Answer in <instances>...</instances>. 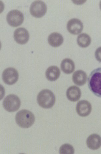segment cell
<instances>
[{"mask_svg":"<svg viewBox=\"0 0 101 154\" xmlns=\"http://www.w3.org/2000/svg\"><path fill=\"white\" fill-rule=\"evenodd\" d=\"M88 82L89 89L95 95L101 97V67L92 71Z\"/></svg>","mask_w":101,"mask_h":154,"instance_id":"cell-1","label":"cell"},{"mask_svg":"<svg viewBox=\"0 0 101 154\" xmlns=\"http://www.w3.org/2000/svg\"><path fill=\"white\" fill-rule=\"evenodd\" d=\"M16 120L17 124L20 127L27 128L33 125L35 121V117L31 111L22 109L16 114Z\"/></svg>","mask_w":101,"mask_h":154,"instance_id":"cell-2","label":"cell"},{"mask_svg":"<svg viewBox=\"0 0 101 154\" xmlns=\"http://www.w3.org/2000/svg\"><path fill=\"white\" fill-rule=\"evenodd\" d=\"M55 97L51 91L45 89L41 91L38 94L37 101L41 107L45 109L51 108L55 103Z\"/></svg>","mask_w":101,"mask_h":154,"instance_id":"cell-3","label":"cell"},{"mask_svg":"<svg viewBox=\"0 0 101 154\" xmlns=\"http://www.w3.org/2000/svg\"><path fill=\"white\" fill-rule=\"evenodd\" d=\"M21 101L16 95H9L4 99L3 102L4 108L8 112H16L19 109L21 106Z\"/></svg>","mask_w":101,"mask_h":154,"instance_id":"cell-4","label":"cell"},{"mask_svg":"<svg viewBox=\"0 0 101 154\" xmlns=\"http://www.w3.org/2000/svg\"><path fill=\"white\" fill-rule=\"evenodd\" d=\"M47 9L45 3L41 1H36L32 3L30 8V12L33 16L40 18L46 14Z\"/></svg>","mask_w":101,"mask_h":154,"instance_id":"cell-5","label":"cell"},{"mask_svg":"<svg viewBox=\"0 0 101 154\" xmlns=\"http://www.w3.org/2000/svg\"><path fill=\"white\" fill-rule=\"evenodd\" d=\"M7 20L9 24L13 27L21 25L24 20L23 14L18 10H13L7 14Z\"/></svg>","mask_w":101,"mask_h":154,"instance_id":"cell-6","label":"cell"},{"mask_svg":"<svg viewBox=\"0 0 101 154\" xmlns=\"http://www.w3.org/2000/svg\"><path fill=\"white\" fill-rule=\"evenodd\" d=\"M2 78L5 84L9 85H13L18 80L19 73L14 68H8L3 72Z\"/></svg>","mask_w":101,"mask_h":154,"instance_id":"cell-7","label":"cell"},{"mask_svg":"<svg viewBox=\"0 0 101 154\" xmlns=\"http://www.w3.org/2000/svg\"><path fill=\"white\" fill-rule=\"evenodd\" d=\"M76 110L77 113L80 116L87 117L91 113L92 106L91 103L87 100H81L77 103Z\"/></svg>","mask_w":101,"mask_h":154,"instance_id":"cell-8","label":"cell"},{"mask_svg":"<svg viewBox=\"0 0 101 154\" xmlns=\"http://www.w3.org/2000/svg\"><path fill=\"white\" fill-rule=\"evenodd\" d=\"M84 26L81 20L76 18L71 19L68 22L67 28L68 31L73 35L81 33Z\"/></svg>","mask_w":101,"mask_h":154,"instance_id":"cell-9","label":"cell"},{"mask_svg":"<svg viewBox=\"0 0 101 154\" xmlns=\"http://www.w3.org/2000/svg\"><path fill=\"white\" fill-rule=\"evenodd\" d=\"M14 38L17 43L23 45L28 42L29 34L28 31L25 28H19L14 31Z\"/></svg>","mask_w":101,"mask_h":154,"instance_id":"cell-10","label":"cell"},{"mask_svg":"<svg viewBox=\"0 0 101 154\" xmlns=\"http://www.w3.org/2000/svg\"><path fill=\"white\" fill-rule=\"evenodd\" d=\"M82 93L81 90L76 86H72L68 88L66 91V96L71 101L76 102L81 98Z\"/></svg>","mask_w":101,"mask_h":154,"instance_id":"cell-11","label":"cell"},{"mask_svg":"<svg viewBox=\"0 0 101 154\" xmlns=\"http://www.w3.org/2000/svg\"><path fill=\"white\" fill-rule=\"evenodd\" d=\"M87 144L89 149L93 150L99 149L101 146V137L96 134L89 136L87 140Z\"/></svg>","mask_w":101,"mask_h":154,"instance_id":"cell-12","label":"cell"},{"mask_svg":"<svg viewBox=\"0 0 101 154\" xmlns=\"http://www.w3.org/2000/svg\"><path fill=\"white\" fill-rule=\"evenodd\" d=\"M72 79L74 84L82 86L85 85L87 82V75L84 71L77 70L73 74Z\"/></svg>","mask_w":101,"mask_h":154,"instance_id":"cell-13","label":"cell"},{"mask_svg":"<svg viewBox=\"0 0 101 154\" xmlns=\"http://www.w3.org/2000/svg\"><path fill=\"white\" fill-rule=\"evenodd\" d=\"M61 74L60 69L56 66H52L48 68L46 72V76L48 80L55 81L59 78Z\"/></svg>","mask_w":101,"mask_h":154,"instance_id":"cell-14","label":"cell"},{"mask_svg":"<svg viewBox=\"0 0 101 154\" xmlns=\"http://www.w3.org/2000/svg\"><path fill=\"white\" fill-rule=\"evenodd\" d=\"M48 42L50 45L54 47L61 46L63 42L64 38L60 33L54 32L50 34L48 37Z\"/></svg>","mask_w":101,"mask_h":154,"instance_id":"cell-15","label":"cell"},{"mask_svg":"<svg viewBox=\"0 0 101 154\" xmlns=\"http://www.w3.org/2000/svg\"><path fill=\"white\" fill-rule=\"evenodd\" d=\"M61 68L62 71L65 73H72L75 69V64L73 60L69 58H66L62 61Z\"/></svg>","mask_w":101,"mask_h":154,"instance_id":"cell-16","label":"cell"},{"mask_svg":"<svg viewBox=\"0 0 101 154\" xmlns=\"http://www.w3.org/2000/svg\"><path fill=\"white\" fill-rule=\"evenodd\" d=\"M77 42L79 46L82 48H87L90 45L91 38L88 34L82 33L78 35L77 38Z\"/></svg>","mask_w":101,"mask_h":154,"instance_id":"cell-17","label":"cell"},{"mask_svg":"<svg viewBox=\"0 0 101 154\" xmlns=\"http://www.w3.org/2000/svg\"><path fill=\"white\" fill-rule=\"evenodd\" d=\"M75 150L73 147L69 144H64L60 147L59 153L61 154H73Z\"/></svg>","mask_w":101,"mask_h":154,"instance_id":"cell-18","label":"cell"},{"mask_svg":"<svg viewBox=\"0 0 101 154\" xmlns=\"http://www.w3.org/2000/svg\"><path fill=\"white\" fill-rule=\"evenodd\" d=\"M95 56L97 60L101 63V47L96 50L95 53Z\"/></svg>","mask_w":101,"mask_h":154,"instance_id":"cell-19","label":"cell"},{"mask_svg":"<svg viewBox=\"0 0 101 154\" xmlns=\"http://www.w3.org/2000/svg\"><path fill=\"white\" fill-rule=\"evenodd\" d=\"M100 9L101 10V1L100 2Z\"/></svg>","mask_w":101,"mask_h":154,"instance_id":"cell-20","label":"cell"}]
</instances>
